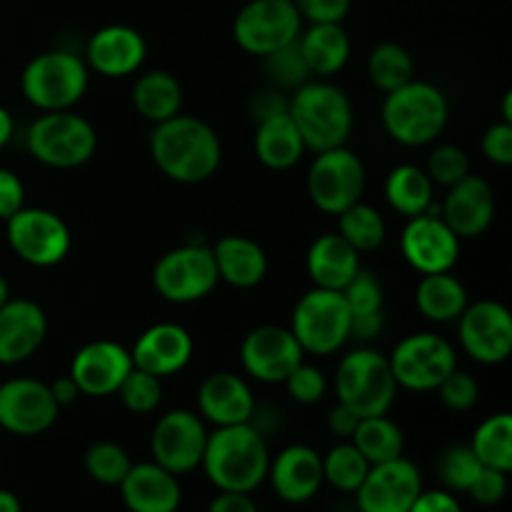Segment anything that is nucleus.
I'll list each match as a JSON object with an SVG mask.
<instances>
[{"label": "nucleus", "mask_w": 512, "mask_h": 512, "mask_svg": "<svg viewBox=\"0 0 512 512\" xmlns=\"http://www.w3.org/2000/svg\"><path fill=\"white\" fill-rule=\"evenodd\" d=\"M148 55V43L130 25H105L88 40L85 63L103 78H128L138 73Z\"/></svg>", "instance_id": "obj_25"}, {"label": "nucleus", "mask_w": 512, "mask_h": 512, "mask_svg": "<svg viewBox=\"0 0 512 512\" xmlns=\"http://www.w3.org/2000/svg\"><path fill=\"white\" fill-rule=\"evenodd\" d=\"M20 208H25L23 180L13 170L0 168V220H8Z\"/></svg>", "instance_id": "obj_51"}, {"label": "nucleus", "mask_w": 512, "mask_h": 512, "mask_svg": "<svg viewBox=\"0 0 512 512\" xmlns=\"http://www.w3.org/2000/svg\"><path fill=\"white\" fill-rule=\"evenodd\" d=\"M388 363L398 388L430 393L458 368V353L443 335L415 333L395 345Z\"/></svg>", "instance_id": "obj_11"}, {"label": "nucleus", "mask_w": 512, "mask_h": 512, "mask_svg": "<svg viewBox=\"0 0 512 512\" xmlns=\"http://www.w3.org/2000/svg\"><path fill=\"white\" fill-rule=\"evenodd\" d=\"M335 395L338 403L353 410L358 418L388 415L398 395L388 355L370 348L345 355L335 370Z\"/></svg>", "instance_id": "obj_6"}, {"label": "nucleus", "mask_w": 512, "mask_h": 512, "mask_svg": "<svg viewBox=\"0 0 512 512\" xmlns=\"http://www.w3.org/2000/svg\"><path fill=\"white\" fill-rule=\"evenodd\" d=\"M340 293L350 310V338L363 340V343L378 338L385 325V295L375 273L360 268L358 275Z\"/></svg>", "instance_id": "obj_31"}, {"label": "nucleus", "mask_w": 512, "mask_h": 512, "mask_svg": "<svg viewBox=\"0 0 512 512\" xmlns=\"http://www.w3.org/2000/svg\"><path fill=\"white\" fill-rule=\"evenodd\" d=\"M438 215L460 240L478 238L495 220L493 185L480 175H465L460 183L450 185Z\"/></svg>", "instance_id": "obj_21"}, {"label": "nucleus", "mask_w": 512, "mask_h": 512, "mask_svg": "<svg viewBox=\"0 0 512 512\" xmlns=\"http://www.w3.org/2000/svg\"><path fill=\"white\" fill-rule=\"evenodd\" d=\"M465 353L480 365H500L512 353V315L498 300H478L458 318Z\"/></svg>", "instance_id": "obj_15"}, {"label": "nucleus", "mask_w": 512, "mask_h": 512, "mask_svg": "<svg viewBox=\"0 0 512 512\" xmlns=\"http://www.w3.org/2000/svg\"><path fill=\"white\" fill-rule=\"evenodd\" d=\"M433 180L418 165H398L385 178V200L403 218L430 213L435 208Z\"/></svg>", "instance_id": "obj_35"}, {"label": "nucleus", "mask_w": 512, "mask_h": 512, "mask_svg": "<svg viewBox=\"0 0 512 512\" xmlns=\"http://www.w3.org/2000/svg\"><path fill=\"white\" fill-rule=\"evenodd\" d=\"M473 448L475 458L485 465V468L503 470L510 473L512 470V415L510 413H495L485 418L478 425L473 435Z\"/></svg>", "instance_id": "obj_38"}, {"label": "nucleus", "mask_w": 512, "mask_h": 512, "mask_svg": "<svg viewBox=\"0 0 512 512\" xmlns=\"http://www.w3.org/2000/svg\"><path fill=\"white\" fill-rule=\"evenodd\" d=\"M253 145L260 163L270 170L293 168L308 150L288 110H278V113L260 118Z\"/></svg>", "instance_id": "obj_30"}, {"label": "nucleus", "mask_w": 512, "mask_h": 512, "mask_svg": "<svg viewBox=\"0 0 512 512\" xmlns=\"http://www.w3.org/2000/svg\"><path fill=\"white\" fill-rule=\"evenodd\" d=\"M90 85V68L70 50H45L35 55L20 75L23 98L40 113L73 110Z\"/></svg>", "instance_id": "obj_5"}, {"label": "nucleus", "mask_w": 512, "mask_h": 512, "mask_svg": "<svg viewBox=\"0 0 512 512\" xmlns=\"http://www.w3.org/2000/svg\"><path fill=\"white\" fill-rule=\"evenodd\" d=\"M383 128L395 143L420 148L438 138L450 120V105L443 90L425 80H410L403 88L385 93Z\"/></svg>", "instance_id": "obj_4"}, {"label": "nucleus", "mask_w": 512, "mask_h": 512, "mask_svg": "<svg viewBox=\"0 0 512 512\" xmlns=\"http://www.w3.org/2000/svg\"><path fill=\"white\" fill-rule=\"evenodd\" d=\"M283 385L288 388L290 398L303 405L320 403L325 398V393H328V378L323 375V370L315 368V365H308L305 360L285 378Z\"/></svg>", "instance_id": "obj_47"}, {"label": "nucleus", "mask_w": 512, "mask_h": 512, "mask_svg": "<svg viewBox=\"0 0 512 512\" xmlns=\"http://www.w3.org/2000/svg\"><path fill=\"white\" fill-rule=\"evenodd\" d=\"M290 333L303 353L333 355L350 340V310L340 290L313 288L295 303Z\"/></svg>", "instance_id": "obj_8"}, {"label": "nucleus", "mask_w": 512, "mask_h": 512, "mask_svg": "<svg viewBox=\"0 0 512 512\" xmlns=\"http://www.w3.org/2000/svg\"><path fill=\"white\" fill-rule=\"evenodd\" d=\"M220 283L213 250L203 243H185L160 255L153 268V285L168 303L188 305L208 298Z\"/></svg>", "instance_id": "obj_9"}, {"label": "nucleus", "mask_w": 512, "mask_h": 512, "mask_svg": "<svg viewBox=\"0 0 512 512\" xmlns=\"http://www.w3.org/2000/svg\"><path fill=\"white\" fill-rule=\"evenodd\" d=\"M48 335V315L35 300L8 298L0 305V365L33 358Z\"/></svg>", "instance_id": "obj_23"}, {"label": "nucleus", "mask_w": 512, "mask_h": 512, "mask_svg": "<svg viewBox=\"0 0 512 512\" xmlns=\"http://www.w3.org/2000/svg\"><path fill=\"white\" fill-rule=\"evenodd\" d=\"M365 70H368L370 83L378 90H383V93H393V90L403 88L410 80H415L413 55H410L405 45L393 43V40L378 43L370 50Z\"/></svg>", "instance_id": "obj_37"}, {"label": "nucleus", "mask_w": 512, "mask_h": 512, "mask_svg": "<svg viewBox=\"0 0 512 512\" xmlns=\"http://www.w3.org/2000/svg\"><path fill=\"white\" fill-rule=\"evenodd\" d=\"M275 495L288 505H303L323 488V455L310 445H288L280 450L268 468Z\"/></svg>", "instance_id": "obj_24"}, {"label": "nucleus", "mask_w": 512, "mask_h": 512, "mask_svg": "<svg viewBox=\"0 0 512 512\" xmlns=\"http://www.w3.org/2000/svg\"><path fill=\"white\" fill-rule=\"evenodd\" d=\"M200 468L218 490L253 493L268 480L270 450L265 435L253 420L215 428L208 433Z\"/></svg>", "instance_id": "obj_2"}, {"label": "nucleus", "mask_w": 512, "mask_h": 512, "mask_svg": "<svg viewBox=\"0 0 512 512\" xmlns=\"http://www.w3.org/2000/svg\"><path fill=\"white\" fill-rule=\"evenodd\" d=\"M193 350V335L183 325L155 323L140 333L130 350V358H133L135 368L163 380L188 368V363L193 360Z\"/></svg>", "instance_id": "obj_22"}, {"label": "nucleus", "mask_w": 512, "mask_h": 512, "mask_svg": "<svg viewBox=\"0 0 512 512\" xmlns=\"http://www.w3.org/2000/svg\"><path fill=\"white\" fill-rule=\"evenodd\" d=\"M480 470H483V463L475 458L470 445H450V448L443 450V455H440L438 473L450 493H453V490L455 493H468Z\"/></svg>", "instance_id": "obj_43"}, {"label": "nucleus", "mask_w": 512, "mask_h": 512, "mask_svg": "<svg viewBox=\"0 0 512 512\" xmlns=\"http://www.w3.org/2000/svg\"><path fill=\"white\" fill-rule=\"evenodd\" d=\"M150 155L165 178L198 185L213 178L223 163V145L213 125L195 115H173L150 133Z\"/></svg>", "instance_id": "obj_1"}, {"label": "nucleus", "mask_w": 512, "mask_h": 512, "mask_svg": "<svg viewBox=\"0 0 512 512\" xmlns=\"http://www.w3.org/2000/svg\"><path fill=\"white\" fill-rule=\"evenodd\" d=\"M435 390L440 393V400H443L445 408L455 410V413H465V410L475 408L480 398L478 380L458 368H455Z\"/></svg>", "instance_id": "obj_46"}, {"label": "nucleus", "mask_w": 512, "mask_h": 512, "mask_svg": "<svg viewBox=\"0 0 512 512\" xmlns=\"http://www.w3.org/2000/svg\"><path fill=\"white\" fill-rule=\"evenodd\" d=\"M205 443H208L205 420L185 408L168 410L165 415H160L153 435H150L153 460L173 475L193 473L195 468H200Z\"/></svg>", "instance_id": "obj_14"}, {"label": "nucleus", "mask_w": 512, "mask_h": 512, "mask_svg": "<svg viewBox=\"0 0 512 512\" xmlns=\"http://www.w3.org/2000/svg\"><path fill=\"white\" fill-rule=\"evenodd\" d=\"M118 398L130 413L148 415L153 410H158L160 400H163V380L133 365V370L120 383Z\"/></svg>", "instance_id": "obj_42"}, {"label": "nucleus", "mask_w": 512, "mask_h": 512, "mask_svg": "<svg viewBox=\"0 0 512 512\" xmlns=\"http://www.w3.org/2000/svg\"><path fill=\"white\" fill-rule=\"evenodd\" d=\"M198 413L215 428L250 423L255 415V398L240 375L215 373L203 380L198 390Z\"/></svg>", "instance_id": "obj_26"}, {"label": "nucleus", "mask_w": 512, "mask_h": 512, "mask_svg": "<svg viewBox=\"0 0 512 512\" xmlns=\"http://www.w3.org/2000/svg\"><path fill=\"white\" fill-rule=\"evenodd\" d=\"M468 493L473 495L475 503L498 505L500 500L505 498V493H508V473L495 468H485L483 465V470H480L478 478L473 480Z\"/></svg>", "instance_id": "obj_50"}, {"label": "nucleus", "mask_w": 512, "mask_h": 512, "mask_svg": "<svg viewBox=\"0 0 512 512\" xmlns=\"http://www.w3.org/2000/svg\"><path fill=\"white\" fill-rule=\"evenodd\" d=\"M58 403L48 383L33 378H10L0 383V428L10 435L33 438L58 420Z\"/></svg>", "instance_id": "obj_16"}, {"label": "nucleus", "mask_w": 512, "mask_h": 512, "mask_svg": "<svg viewBox=\"0 0 512 512\" xmlns=\"http://www.w3.org/2000/svg\"><path fill=\"white\" fill-rule=\"evenodd\" d=\"M370 463L350 440L335 445L323 455V478L340 493H355L368 475Z\"/></svg>", "instance_id": "obj_40"}, {"label": "nucleus", "mask_w": 512, "mask_h": 512, "mask_svg": "<svg viewBox=\"0 0 512 512\" xmlns=\"http://www.w3.org/2000/svg\"><path fill=\"white\" fill-rule=\"evenodd\" d=\"M300 30L303 18L293 0H250L233 20V38L238 48L258 58L298 40Z\"/></svg>", "instance_id": "obj_13"}, {"label": "nucleus", "mask_w": 512, "mask_h": 512, "mask_svg": "<svg viewBox=\"0 0 512 512\" xmlns=\"http://www.w3.org/2000/svg\"><path fill=\"white\" fill-rule=\"evenodd\" d=\"M25 145L38 163L55 170H70L93 160L98 133L83 115L73 110H53L33 120Z\"/></svg>", "instance_id": "obj_7"}, {"label": "nucleus", "mask_w": 512, "mask_h": 512, "mask_svg": "<svg viewBox=\"0 0 512 512\" xmlns=\"http://www.w3.org/2000/svg\"><path fill=\"white\" fill-rule=\"evenodd\" d=\"M400 253L420 275L448 273L460 258V238L433 208L430 213L408 218L400 235Z\"/></svg>", "instance_id": "obj_17"}, {"label": "nucleus", "mask_w": 512, "mask_h": 512, "mask_svg": "<svg viewBox=\"0 0 512 512\" xmlns=\"http://www.w3.org/2000/svg\"><path fill=\"white\" fill-rule=\"evenodd\" d=\"M338 233L353 245L358 253H373L385 243L388 225L385 218L368 203H355L338 215Z\"/></svg>", "instance_id": "obj_39"}, {"label": "nucleus", "mask_w": 512, "mask_h": 512, "mask_svg": "<svg viewBox=\"0 0 512 512\" xmlns=\"http://www.w3.org/2000/svg\"><path fill=\"white\" fill-rule=\"evenodd\" d=\"M133 105L140 118L158 125L183 108V85L168 70H148L133 85Z\"/></svg>", "instance_id": "obj_34"}, {"label": "nucleus", "mask_w": 512, "mask_h": 512, "mask_svg": "<svg viewBox=\"0 0 512 512\" xmlns=\"http://www.w3.org/2000/svg\"><path fill=\"white\" fill-rule=\"evenodd\" d=\"M415 305L430 323H455L468 308V290L453 270L423 275L415 290Z\"/></svg>", "instance_id": "obj_33"}, {"label": "nucleus", "mask_w": 512, "mask_h": 512, "mask_svg": "<svg viewBox=\"0 0 512 512\" xmlns=\"http://www.w3.org/2000/svg\"><path fill=\"white\" fill-rule=\"evenodd\" d=\"M503 120L505 123H512V93L508 90L503 98Z\"/></svg>", "instance_id": "obj_59"}, {"label": "nucleus", "mask_w": 512, "mask_h": 512, "mask_svg": "<svg viewBox=\"0 0 512 512\" xmlns=\"http://www.w3.org/2000/svg\"><path fill=\"white\" fill-rule=\"evenodd\" d=\"M425 173L430 175L433 183L450 188V185L460 183L465 175H470V158L460 145H438L430 153L428 170Z\"/></svg>", "instance_id": "obj_45"}, {"label": "nucleus", "mask_w": 512, "mask_h": 512, "mask_svg": "<svg viewBox=\"0 0 512 512\" xmlns=\"http://www.w3.org/2000/svg\"><path fill=\"white\" fill-rule=\"evenodd\" d=\"M13 135H15L13 115H10L8 108H3V105H0V148H5V145L10 143V140H13Z\"/></svg>", "instance_id": "obj_57"}, {"label": "nucleus", "mask_w": 512, "mask_h": 512, "mask_svg": "<svg viewBox=\"0 0 512 512\" xmlns=\"http://www.w3.org/2000/svg\"><path fill=\"white\" fill-rule=\"evenodd\" d=\"M305 268L315 288L343 290L358 275L360 253L340 233H323L310 243Z\"/></svg>", "instance_id": "obj_28"}, {"label": "nucleus", "mask_w": 512, "mask_h": 512, "mask_svg": "<svg viewBox=\"0 0 512 512\" xmlns=\"http://www.w3.org/2000/svg\"><path fill=\"white\" fill-rule=\"evenodd\" d=\"M303 23H343L350 13L353 0H293Z\"/></svg>", "instance_id": "obj_49"}, {"label": "nucleus", "mask_w": 512, "mask_h": 512, "mask_svg": "<svg viewBox=\"0 0 512 512\" xmlns=\"http://www.w3.org/2000/svg\"><path fill=\"white\" fill-rule=\"evenodd\" d=\"M5 233L13 253L33 268H53L63 263L73 245L68 223L45 208H20L5 220Z\"/></svg>", "instance_id": "obj_12"}, {"label": "nucleus", "mask_w": 512, "mask_h": 512, "mask_svg": "<svg viewBox=\"0 0 512 512\" xmlns=\"http://www.w3.org/2000/svg\"><path fill=\"white\" fill-rule=\"evenodd\" d=\"M350 443L363 453L370 465H378L403 455L405 435L388 415H373V418H360Z\"/></svg>", "instance_id": "obj_36"}, {"label": "nucleus", "mask_w": 512, "mask_h": 512, "mask_svg": "<svg viewBox=\"0 0 512 512\" xmlns=\"http://www.w3.org/2000/svg\"><path fill=\"white\" fill-rule=\"evenodd\" d=\"M305 360L303 348L280 325H260L243 338L240 345V363L243 370L258 383H285L290 373Z\"/></svg>", "instance_id": "obj_19"}, {"label": "nucleus", "mask_w": 512, "mask_h": 512, "mask_svg": "<svg viewBox=\"0 0 512 512\" xmlns=\"http://www.w3.org/2000/svg\"><path fill=\"white\" fill-rule=\"evenodd\" d=\"M298 48L310 75L330 78L340 73L350 60V35L343 23H315L300 30Z\"/></svg>", "instance_id": "obj_32"}, {"label": "nucleus", "mask_w": 512, "mask_h": 512, "mask_svg": "<svg viewBox=\"0 0 512 512\" xmlns=\"http://www.w3.org/2000/svg\"><path fill=\"white\" fill-rule=\"evenodd\" d=\"M10 298V288H8V280L3 278V275H0V305L5 303V300Z\"/></svg>", "instance_id": "obj_60"}, {"label": "nucleus", "mask_w": 512, "mask_h": 512, "mask_svg": "<svg viewBox=\"0 0 512 512\" xmlns=\"http://www.w3.org/2000/svg\"><path fill=\"white\" fill-rule=\"evenodd\" d=\"M408 512H463L450 490H423Z\"/></svg>", "instance_id": "obj_52"}, {"label": "nucleus", "mask_w": 512, "mask_h": 512, "mask_svg": "<svg viewBox=\"0 0 512 512\" xmlns=\"http://www.w3.org/2000/svg\"><path fill=\"white\" fill-rule=\"evenodd\" d=\"M48 388L50 393H53V400L58 403V408H68V405H73L75 400L80 398L78 385H75V380L70 378V375H60V378H55Z\"/></svg>", "instance_id": "obj_56"}, {"label": "nucleus", "mask_w": 512, "mask_h": 512, "mask_svg": "<svg viewBox=\"0 0 512 512\" xmlns=\"http://www.w3.org/2000/svg\"><path fill=\"white\" fill-rule=\"evenodd\" d=\"M83 468L95 483L118 488L125 475H128V470L133 468V460H130V453L123 445L100 440V443H93L85 450Z\"/></svg>", "instance_id": "obj_41"}, {"label": "nucleus", "mask_w": 512, "mask_h": 512, "mask_svg": "<svg viewBox=\"0 0 512 512\" xmlns=\"http://www.w3.org/2000/svg\"><path fill=\"white\" fill-rule=\"evenodd\" d=\"M480 150L493 165H500V168L512 165V123L500 120L490 125L480 140Z\"/></svg>", "instance_id": "obj_48"}, {"label": "nucleus", "mask_w": 512, "mask_h": 512, "mask_svg": "<svg viewBox=\"0 0 512 512\" xmlns=\"http://www.w3.org/2000/svg\"><path fill=\"white\" fill-rule=\"evenodd\" d=\"M130 370H133V358L128 348L113 340H93L73 355L68 375L75 380L80 395L108 398L118 393Z\"/></svg>", "instance_id": "obj_20"}, {"label": "nucleus", "mask_w": 512, "mask_h": 512, "mask_svg": "<svg viewBox=\"0 0 512 512\" xmlns=\"http://www.w3.org/2000/svg\"><path fill=\"white\" fill-rule=\"evenodd\" d=\"M278 110H288V100L280 98L278 93H270V90L258 93L253 100H250V113H253L255 120L278 113Z\"/></svg>", "instance_id": "obj_55"}, {"label": "nucleus", "mask_w": 512, "mask_h": 512, "mask_svg": "<svg viewBox=\"0 0 512 512\" xmlns=\"http://www.w3.org/2000/svg\"><path fill=\"white\" fill-rule=\"evenodd\" d=\"M118 488L130 512H178L180 500H183L178 475L160 468L155 460L133 463Z\"/></svg>", "instance_id": "obj_27"}, {"label": "nucleus", "mask_w": 512, "mask_h": 512, "mask_svg": "<svg viewBox=\"0 0 512 512\" xmlns=\"http://www.w3.org/2000/svg\"><path fill=\"white\" fill-rule=\"evenodd\" d=\"M208 512H258L253 493H233V490H218L210 500Z\"/></svg>", "instance_id": "obj_53"}, {"label": "nucleus", "mask_w": 512, "mask_h": 512, "mask_svg": "<svg viewBox=\"0 0 512 512\" xmlns=\"http://www.w3.org/2000/svg\"><path fill=\"white\" fill-rule=\"evenodd\" d=\"M365 193V165L358 153L340 148L315 153L308 170V195L315 208L338 218L350 205L360 203Z\"/></svg>", "instance_id": "obj_10"}, {"label": "nucleus", "mask_w": 512, "mask_h": 512, "mask_svg": "<svg viewBox=\"0 0 512 512\" xmlns=\"http://www.w3.org/2000/svg\"><path fill=\"white\" fill-rule=\"evenodd\" d=\"M0 512H23L18 495L10 490H0Z\"/></svg>", "instance_id": "obj_58"}, {"label": "nucleus", "mask_w": 512, "mask_h": 512, "mask_svg": "<svg viewBox=\"0 0 512 512\" xmlns=\"http://www.w3.org/2000/svg\"><path fill=\"white\" fill-rule=\"evenodd\" d=\"M358 423H360L358 415H355L350 408H345L343 403H338L328 413V430L335 435V438H340V440L353 438Z\"/></svg>", "instance_id": "obj_54"}, {"label": "nucleus", "mask_w": 512, "mask_h": 512, "mask_svg": "<svg viewBox=\"0 0 512 512\" xmlns=\"http://www.w3.org/2000/svg\"><path fill=\"white\" fill-rule=\"evenodd\" d=\"M265 70H268L270 80L283 88H300L303 83H308L310 70L305 65L303 55H300L298 40H293L285 48L275 50V53L265 55Z\"/></svg>", "instance_id": "obj_44"}, {"label": "nucleus", "mask_w": 512, "mask_h": 512, "mask_svg": "<svg viewBox=\"0 0 512 512\" xmlns=\"http://www.w3.org/2000/svg\"><path fill=\"white\" fill-rule=\"evenodd\" d=\"M213 250L218 278L238 290H250L260 285L268 275V255L255 240L245 235H223Z\"/></svg>", "instance_id": "obj_29"}, {"label": "nucleus", "mask_w": 512, "mask_h": 512, "mask_svg": "<svg viewBox=\"0 0 512 512\" xmlns=\"http://www.w3.org/2000/svg\"><path fill=\"white\" fill-rule=\"evenodd\" d=\"M423 493V475L408 458L370 465L368 475L355 490L360 512H408Z\"/></svg>", "instance_id": "obj_18"}, {"label": "nucleus", "mask_w": 512, "mask_h": 512, "mask_svg": "<svg viewBox=\"0 0 512 512\" xmlns=\"http://www.w3.org/2000/svg\"><path fill=\"white\" fill-rule=\"evenodd\" d=\"M288 113L313 153L340 148L353 133V103L348 93L328 80H308L295 88Z\"/></svg>", "instance_id": "obj_3"}]
</instances>
